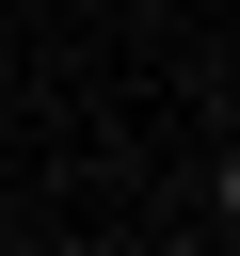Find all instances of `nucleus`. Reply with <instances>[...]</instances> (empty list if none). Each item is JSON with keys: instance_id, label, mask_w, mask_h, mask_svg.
Returning <instances> with one entry per match:
<instances>
[{"instance_id": "nucleus-1", "label": "nucleus", "mask_w": 240, "mask_h": 256, "mask_svg": "<svg viewBox=\"0 0 240 256\" xmlns=\"http://www.w3.org/2000/svg\"><path fill=\"white\" fill-rule=\"evenodd\" d=\"M224 224H240V160H224Z\"/></svg>"}]
</instances>
